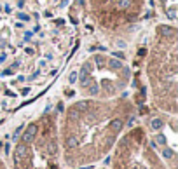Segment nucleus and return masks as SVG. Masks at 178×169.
Returning a JSON list of instances; mask_svg holds the SVG:
<instances>
[{
	"label": "nucleus",
	"mask_w": 178,
	"mask_h": 169,
	"mask_svg": "<svg viewBox=\"0 0 178 169\" xmlns=\"http://www.w3.org/2000/svg\"><path fill=\"white\" fill-rule=\"evenodd\" d=\"M136 106L124 96L80 98L58 113V140L68 169L94 166L112 154L135 117Z\"/></svg>",
	"instance_id": "nucleus-1"
},
{
	"label": "nucleus",
	"mask_w": 178,
	"mask_h": 169,
	"mask_svg": "<svg viewBox=\"0 0 178 169\" xmlns=\"http://www.w3.org/2000/svg\"><path fill=\"white\" fill-rule=\"evenodd\" d=\"M145 78L152 105L175 117L178 110V31L175 25L159 23L152 30L145 56Z\"/></svg>",
	"instance_id": "nucleus-2"
},
{
	"label": "nucleus",
	"mask_w": 178,
	"mask_h": 169,
	"mask_svg": "<svg viewBox=\"0 0 178 169\" xmlns=\"http://www.w3.org/2000/svg\"><path fill=\"white\" fill-rule=\"evenodd\" d=\"M11 169H68L58 140V113L45 112L25 127L12 150Z\"/></svg>",
	"instance_id": "nucleus-3"
},
{
	"label": "nucleus",
	"mask_w": 178,
	"mask_h": 169,
	"mask_svg": "<svg viewBox=\"0 0 178 169\" xmlns=\"http://www.w3.org/2000/svg\"><path fill=\"white\" fill-rule=\"evenodd\" d=\"M131 71L115 56L93 54L79 70V92L84 98H114L128 87Z\"/></svg>",
	"instance_id": "nucleus-4"
},
{
	"label": "nucleus",
	"mask_w": 178,
	"mask_h": 169,
	"mask_svg": "<svg viewBox=\"0 0 178 169\" xmlns=\"http://www.w3.org/2000/svg\"><path fill=\"white\" fill-rule=\"evenodd\" d=\"M110 155V169H175V161L161 155L142 124L128 127Z\"/></svg>",
	"instance_id": "nucleus-5"
},
{
	"label": "nucleus",
	"mask_w": 178,
	"mask_h": 169,
	"mask_svg": "<svg viewBox=\"0 0 178 169\" xmlns=\"http://www.w3.org/2000/svg\"><path fill=\"white\" fill-rule=\"evenodd\" d=\"M94 26L108 37H121L142 19L147 0H82Z\"/></svg>",
	"instance_id": "nucleus-6"
},
{
	"label": "nucleus",
	"mask_w": 178,
	"mask_h": 169,
	"mask_svg": "<svg viewBox=\"0 0 178 169\" xmlns=\"http://www.w3.org/2000/svg\"><path fill=\"white\" fill-rule=\"evenodd\" d=\"M0 169H9V167H7V164H5V161H4L2 157H0Z\"/></svg>",
	"instance_id": "nucleus-7"
},
{
	"label": "nucleus",
	"mask_w": 178,
	"mask_h": 169,
	"mask_svg": "<svg viewBox=\"0 0 178 169\" xmlns=\"http://www.w3.org/2000/svg\"><path fill=\"white\" fill-rule=\"evenodd\" d=\"M100 169H107V167H100Z\"/></svg>",
	"instance_id": "nucleus-8"
}]
</instances>
